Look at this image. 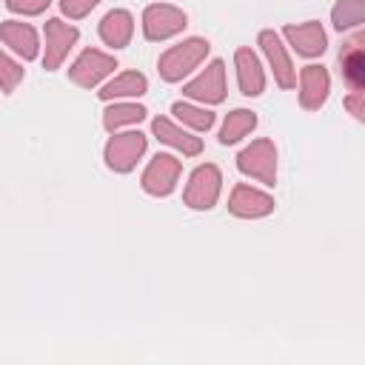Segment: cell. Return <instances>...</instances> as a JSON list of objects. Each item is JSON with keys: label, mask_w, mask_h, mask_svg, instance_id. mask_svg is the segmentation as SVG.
<instances>
[{"label": "cell", "mask_w": 365, "mask_h": 365, "mask_svg": "<svg viewBox=\"0 0 365 365\" xmlns=\"http://www.w3.org/2000/svg\"><path fill=\"white\" fill-rule=\"evenodd\" d=\"M208 48H211V46H208V40H202V37H188V40L171 46V48L160 57V63H157L160 77H163L165 83H180L185 74H191V71L205 60Z\"/></svg>", "instance_id": "cell-1"}, {"label": "cell", "mask_w": 365, "mask_h": 365, "mask_svg": "<svg viewBox=\"0 0 365 365\" xmlns=\"http://www.w3.org/2000/svg\"><path fill=\"white\" fill-rule=\"evenodd\" d=\"M237 168L245 177L259 180L262 185H274L277 182V145L271 140H254L251 145H245L237 154Z\"/></svg>", "instance_id": "cell-2"}, {"label": "cell", "mask_w": 365, "mask_h": 365, "mask_svg": "<svg viewBox=\"0 0 365 365\" xmlns=\"http://www.w3.org/2000/svg\"><path fill=\"white\" fill-rule=\"evenodd\" d=\"M220 188H222V174H220V168L211 165V163H205V165H200V168L191 171L188 185H185V191H182V202H185L188 208H194V211H208V208L217 205Z\"/></svg>", "instance_id": "cell-3"}, {"label": "cell", "mask_w": 365, "mask_h": 365, "mask_svg": "<svg viewBox=\"0 0 365 365\" xmlns=\"http://www.w3.org/2000/svg\"><path fill=\"white\" fill-rule=\"evenodd\" d=\"M185 26H188V17L177 6L154 3V6H148L143 11V34L151 43H160V40H168V37L180 34Z\"/></svg>", "instance_id": "cell-4"}, {"label": "cell", "mask_w": 365, "mask_h": 365, "mask_svg": "<svg viewBox=\"0 0 365 365\" xmlns=\"http://www.w3.org/2000/svg\"><path fill=\"white\" fill-rule=\"evenodd\" d=\"M145 134L140 131H125V134H114L108 143H106V165L114 171V174H128L137 160L145 154Z\"/></svg>", "instance_id": "cell-5"}, {"label": "cell", "mask_w": 365, "mask_h": 365, "mask_svg": "<svg viewBox=\"0 0 365 365\" xmlns=\"http://www.w3.org/2000/svg\"><path fill=\"white\" fill-rule=\"evenodd\" d=\"M180 171H182V165H180L177 157H171V154H157V157L148 163V168L143 171L140 185H143V191L151 194V197H168V194L177 188Z\"/></svg>", "instance_id": "cell-6"}, {"label": "cell", "mask_w": 365, "mask_h": 365, "mask_svg": "<svg viewBox=\"0 0 365 365\" xmlns=\"http://www.w3.org/2000/svg\"><path fill=\"white\" fill-rule=\"evenodd\" d=\"M80 31L57 17L46 20V54H43V68L46 71H57L63 66V60L68 57V51L74 48Z\"/></svg>", "instance_id": "cell-7"}, {"label": "cell", "mask_w": 365, "mask_h": 365, "mask_svg": "<svg viewBox=\"0 0 365 365\" xmlns=\"http://www.w3.org/2000/svg\"><path fill=\"white\" fill-rule=\"evenodd\" d=\"M114 68H117V60H114L111 54H103V51H97V48H86V51L71 63L68 77H71V83L80 86V88H94V86H97L103 77H108Z\"/></svg>", "instance_id": "cell-8"}, {"label": "cell", "mask_w": 365, "mask_h": 365, "mask_svg": "<svg viewBox=\"0 0 365 365\" xmlns=\"http://www.w3.org/2000/svg\"><path fill=\"white\" fill-rule=\"evenodd\" d=\"M182 94L191 100L208 103V106L222 103L225 100V63L222 60L208 63V68L202 74H197L191 83L182 86Z\"/></svg>", "instance_id": "cell-9"}, {"label": "cell", "mask_w": 365, "mask_h": 365, "mask_svg": "<svg viewBox=\"0 0 365 365\" xmlns=\"http://www.w3.org/2000/svg\"><path fill=\"white\" fill-rule=\"evenodd\" d=\"M259 48L268 57V66L274 71L277 86L279 88H294L297 86V68H294V63H291V57H288V51L282 46V40H279V34L271 31V29L259 31Z\"/></svg>", "instance_id": "cell-10"}, {"label": "cell", "mask_w": 365, "mask_h": 365, "mask_svg": "<svg viewBox=\"0 0 365 365\" xmlns=\"http://www.w3.org/2000/svg\"><path fill=\"white\" fill-rule=\"evenodd\" d=\"M228 211L240 220H259V217H268L274 211V197H268L265 191L259 188H251L245 182L234 185L231 191V200H228Z\"/></svg>", "instance_id": "cell-11"}, {"label": "cell", "mask_w": 365, "mask_h": 365, "mask_svg": "<svg viewBox=\"0 0 365 365\" xmlns=\"http://www.w3.org/2000/svg\"><path fill=\"white\" fill-rule=\"evenodd\" d=\"M331 94V77L322 66H305L299 71V106L305 111H319Z\"/></svg>", "instance_id": "cell-12"}, {"label": "cell", "mask_w": 365, "mask_h": 365, "mask_svg": "<svg viewBox=\"0 0 365 365\" xmlns=\"http://www.w3.org/2000/svg\"><path fill=\"white\" fill-rule=\"evenodd\" d=\"M285 40L291 43V48L302 57H319L328 46V37H325V29L317 23V20H308V23H299V26H285Z\"/></svg>", "instance_id": "cell-13"}, {"label": "cell", "mask_w": 365, "mask_h": 365, "mask_svg": "<svg viewBox=\"0 0 365 365\" xmlns=\"http://www.w3.org/2000/svg\"><path fill=\"white\" fill-rule=\"evenodd\" d=\"M234 66H237L240 94H245V97H259V94L265 91V71H262V66H259V57H257L251 48H237Z\"/></svg>", "instance_id": "cell-14"}, {"label": "cell", "mask_w": 365, "mask_h": 365, "mask_svg": "<svg viewBox=\"0 0 365 365\" xmlns=\"http://www.w3.org/2000/svg\"><path fill=\"white\" fill-rule=\"evenodd\" d=\"M0 40H3L14 54H20L23 60H34L37 51H40L37 31H34L29 23H20V20H3V23H0Z\"/></svg>", "instance_id": "cell-15"}, {"label": "cell", "mask_w": 365, "mask_h": 365, "mask_svg": "<svg viewBox=\"0 0 365 365\" xmlns=\"http://www.w3.org/2000/svg\"><path fill=\"white\" fill-rule=\"evenodd\" d=\"M151 131H154V137H157L160 143L177 148L182 157H197V154L202 151V140H200V137H194V134H188V131H182V128H177V125H174L171 120H165V117H157V120L151 123Z\"/></svg>", "instance_id": "cell-16"}, {"label": "cell", "mask_w": 365, "mask_h": 365, "mask_svg": "<svg viewBox=\"0 0 365 365\" xmlns=\"http://www.w3.org/2000/svg\"><path fill=\"white\" fill-rule=\"evenodd\" d=\"M100 40L111 48H123L128 46L131 34H134V17L125 9H111L103 20H100Z\"/></svg>", "instance_id": "cell-17"}, {"label": "cell", "mask_w": 365, "mask_h": 365, "mask_svg": "<svg viewBox=\"0 0 365 365\" xmlns=\"http://www.w3.org/2000/svg\"><path fill=\"white\" fill-rule=\"evenodd\" d=\"M339 71H342V80H345L354 91H362V88H365V54H362V37H354L351 43H345V48L339 51Z\"/></svg>", "instance_id": "cell-18"}, {"label": "cell", "mask_w": 365, "mask_h": 365, "mask_svg": "<svg viewBox=\"0 0 365 365\" xmlns=\"http://www.w3.org/2000/svg\"><path fill=\"white\" fill-rule=\"evenodd\" d=\"M145 91H148L145 74H140V71H123L108 86H103V91H97V94H100V100L111 103V100H123V97H143Z\"/></svg>", "instance_id": "cell-19"}, {"label": "cell", "mask_w": 365, "mask_h": 365, "mask_svg": "<svg viewBox=\"0 0 365 365\" xmlns=\"http://www.w3.org/2000/svg\"><path fill=\"white\" fill-rule=\"evenodd\" d=\"M254 128H257V114L248 111V108H234V111L225 117L222 128H220V143H222V145H234V143H240L245 134H251Z\"/></svg>", "instance_id": "cell-20"}, {"label": "cell", "mask_w": 365, "mask_h": 365, "mask_svg": "<svg viewBox=\"0 0 365 365\" xmlns=\"http://www.w3.org/2000/svg\"><path fill=\"white\" fill-rule=\"evenodd\" d=\"M331 23L336 31H351L365 23V0H336L331 11Z\"/></svg>", "instance_id": "cell-21"}, {"label": "cell", "mask_w": 365, "mask_h": 365, "mask_svg": "<svg viewBox=\"0 0 365 365\" xmlns=\"http://www.w3.org/2000/svg\"><path fill=\"white\" fill-rule=\"evenodd\" d=\"M145 108L143 106H137V103H114L111 108H106L103 111V125L114 134L117 128H123V125H134V123H140V120H145Z\"/></svg>", "instance_id": "cell-22"}, {"label": "cell", "mask_w": 365, "mask_h": 365, "mask_svg": "<svg viewBox=\"0 0 365 365\" xmlns=\"http://www.w3.org/2000/svg\"><path fill=\"white\" fill-rule=\"evenodd\" d=\"M171 114L180 120V123H185V125H191L194 131H208L211 125H214V111H208V108H200V106H191V103H174L171 106Z\"/></svg>", "instance_id": "cell-23"}, {"label": "cell", "mask_w": 365, "mask_h": 365, "mask_svg": "<svg viewBox=\"0 0 365 365\" xmlns=\"http://www.w3.org/2000/svg\"><path fill=\"white\" fill-rule=\"evenodd\" d=\"M20 80H23V66L14 63L6 51H0V91L11 94L20 86Z\"/></svg>", "instance_id": "cell-24"}, {"label": "cell", "mask_w": 365, "mask_h": 365, "mask_svg": "<svg viewBox=\"0 0 365 365\" xmlns=\"http://www.w3.org/2000/svg\"><path fill=\"white\" fill-rule=\"evenodd\" d=\"M48 6H51V0H6V9H9V11H14V14H29V17L43 14Z\"/></svg>", "instance_id": "cell-25"}, {"label": "cell", "mask_w": 365, "mask_h": 365, "mask_svg": "<svg viewBox=\"0 0 365 365\" xmlns=\"http://www.w3.org/2000/svg\"><path fill=\"white\" fill-rule=\"evenodd\" d=\"M97 3H100V0H60V9H63V14H66L68 20H80V17H86Z\"/></svg>", "instance_id": "cell-26"}, {"label": "cell", "mask_w": 365, "mask_h": 365, "mask_svg": "<svg viewBox=\"0 0 365 365\" xmlns=\"http://www.w3.org/2000/svg\"><path fill=\"white\" fill-rule=\"evenodd\" d=\"M362 100H365V91H351L348 97H345V108L356 117V120H362L365 117V108H362Z\"/></svg>", "instance_id": "cell-27"}]
</instances>
